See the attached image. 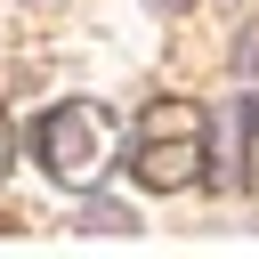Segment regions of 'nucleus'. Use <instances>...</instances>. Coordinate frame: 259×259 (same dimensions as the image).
<instances>
[{"label": "nucleus", "mask_w": 259, "mask_h": 259, "mask_svg": "<svg viewBox=\"0 0 259 259\" xmlns=\"http://www.w3.org/2000/svg\"><path fill=\"white\" fill-rule=\"evenodd\" d=\"M32 162L57 178V186H89L105 162H113V113L97 97H65L32 121Z\"/></svg>", "instance_id": "nucleus-1"}, {"label": "nucleus", "mask_w": 259, "mask_h": 259, "mask_svg": "<svg viewBox=\"0 0 259 259\" xmlns=\"http://www.w3.org/2000/svg\"><path fill=\"white\" fill-rule=\"evenodd\" d=\"M130 178L154 194H178L202 178V113L186 97H154L138 113V146H130Z\"/></svg>", "instance_id": "nucleus-2"}, {"label": "nucleus", "mask_w": 259, "mask_h": 259, "mask_svg": "<svg viewBox=\"0 0 259 259\" xmlns=\"http://www.w3.org/2000/svg\"><path fill=\"white\" fill-rule=\"evenodd\" d=\"M227 73L259 81V16H251V24H235V49H227Z\"/></svg>", "instance_id": "nucleus-4"}, {"label": "nucleus", "mask_w": 259, "mask_h": 259, "mask_svg": "<svg viewBox=\"0 0 259 259\" xmlns=\"http://www.w3.org/2000/svg\"><path fill=\"white\" fill-rule=\"evenodd\" d=\"M40 8H49V0H40Z\"/></svg>", "instance_id": "nucleus-8"}, {"label": "nucleus", "mask_w": 259, "mask_h": 259, "mask_svg": "<svg viewBox=\"0 0 259 259\" xmlns=\"http://www.w3.org/2000/svg\"><path fill=\"white\" fill-rule=\"evenodd\" d=\"M251 113H259V105H227V113H219V162H210V178H219L227 194L243 186V146H251Z\"/></svg>", "instance_id": "nucleus-3"}, {"label": "nucleus", "mask_w": 259, "mask_h": 259, "mask_svg": "<svg viewBox=\"0 0 259 259\" xmlns=\"http://www.w3.org/2000/svg\"><path fill=\"white\" fill-rule=\"evenodd\" d=\"M154 8H186V0H154Z\"/></svg>", "instance_id": "nucleus-7"}, {"label": "nucleus", "mask_w": 259, "mask_h": 259, "mask_svg": "<svg viewBox=\"0 0 259 259\" xmlns=\"http://www.w3.org/2000/svg\"><path fill=\"white\" fill-rule=\"evenodd\" d=\"M0 178H8V121H0Z\"/></svg>", "instance_id": "nucleus-6"}, {"label": "nucleus", "mask_w": 259, "mask_h": 259, "mask_svg": "<svg viewBox=\"0 0 259 259\" xmlns=\"http://www.w3.org/2000/svg\"><path fill=\"white\" fill-rule=\"evenodd\" d=\"M73 227H81V235H121V227H138V219H130L121 202H89V210H81Z\"/></svg>", "instance_id": "nucleus-5"}]
</instances>
